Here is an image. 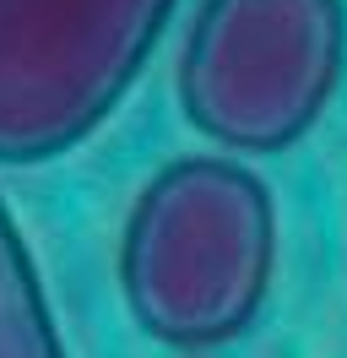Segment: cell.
I'll return each instance as SVG.
<instances>
[{
    "label": "cell",
    "instance_id": "6da1fadb",
    "mask_svg": "<svg viewBox=\"0 0 347 358\" xmlns=\"http://www.w3.org/2000/svg\"><path fill=\"white\" fill-rule=\"evenodd\" d=\"M277 282V201L228 152H185L136 190L120 228L130 320L179 353H212L250 331Z\"/></svg>",
    "mask_w": 347,
    "mask_h": 358
},
{
    "label": "cell",
    "instance_id": "7a4b0ae2",
    "mask_svg": "<svg viewBox=\"0 0 347 358\" xmlns=\"http://www.w3.org/2000/svg\"><path fill=\"white\" fill-rule=\"evenodd\" d=\"M342 0H201L179 49V114L217 152H288L337 98Z\"/></svg>",
    "mask_w": 347,
    "mask_h": 358
},
{
    "label": "cell",
    "instance_id": "3957f363",
    "mask_svg": "<svg viewBox=\"0 0 347 358\" xmlns=\"http://www.w3.org/2000/svg\"><path fill=\"white\" fill-rule=\"evenodd\" d=\"M179 0H0V163L76 152L125 103Z\"/></svg>",
    "mask_w": 347,
    "mask_h": 358
},
{
    "label": "cell",
    "instance_id": "277c9868",
    "mask_svg": "<svg viewBox=\"0 0 347 358\" xmlns=\"http://www.w3.org/2000/svg\"><path fill=\"white\" fill-rule=\"evenodd\" d=\"M0 358H65L38 261L6 201H0Z\"/></svg>",
    "mask_w": 347,
    "mask_h": 358
}]
</instances>
